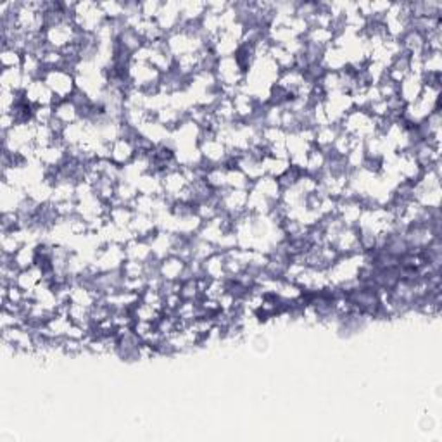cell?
<instances>
[{
	"mask_svg": "<svg viewBox=\"0 0 442 442\" xmlns=\"http://www.w3.org/2000/svg\"><path fill=\"white\" fill-rule=\"evenodd\" d=\"M41 79L50 88V92L54 93V106L57 102H61V100L71 99L73 93L76 92L75 73L66 68L45 69Z\"/></svg>",
	"mask_w": 442,
	"mask_h": 442,
	"instance_id": "1",
	"label": "cell"
},
{
	"mask_svg": "<svg viewBox=\"0 0 442 442\" xmlns=\"http://www.w3.org/2000/svg\"><path fill=\"white\" fill-rule=\"evenodd\" d=\"M106 21L99 2H76L73 10V23L81 33L93 35Z\"/></svg>",
	"mask_w": 442,
	"mask_h": 442,
	"instance_id": "2",
	"label": "cell"
},
{
	"mask_svg": "<svg viewBox=\"0 0 442 442\" xmlns=\"http://www.w3.org/2000/svg\"><path fill=\"white\" fill-rule=\"evenodd\" d=\"M185 269L186 261H183L182 258L175 254L161 259V262H159V276L166 282H182Z\"/></svg>",
	"mask_w": 442,
	"mask_h": 442,
	"instance_id": "3",
	"label": "cell"
},
{
	"mask_svg": "<svg viewBox=\"0 0 442 442\" xmlns=\"http://www.w3.org/2000/svg\"><path fill=\"white\" fill-rule=\"evenodd\" d=\"M157 24L166 35L178 30L182 24V16H180V2H162L161 12L157 16Z\"/></svg>",
	"mask_w": 442,
	"mask_h": 442,
	"instance_id": "4",
	"label": "cell"
},
{
	"mask_svg": "<svg viewBox=\"0 0 442 442\" xmlns=\"http://www.w3.org/2000/svg\"><path fill=\"white\" fill-rule=\"evenodd\" d=\"M206 14V2H180V16L182 23H200Z\"/></svg>",
	"mask_w": 442,
	"mask_h": 442,
	"instance_id": "5",
	"label": "cell"
},
{
	"mask_svg": "<svg viewBox=\"0 0 442 442\" xmlns=\"http://www.w3.org/2000/svg\"><path fill=\"white\" fill-rule=\"evenodd\" d=\"M23 52L16 50L12 47H2V55H0V62H2V69H17L23 64Z\"/></svg>",
	"mask_w": 442,
	"mask_h": 442,
	"instance_id": "6",
	"label": "cell"
},
{
	"mask_svg": "<svg viewBox=\"0 0 442 442\" xmlns=\"http://www.w3.org/2000/svg\"><path fill=\"white\" fill-rule=\"evenodd\" d=\"M162 2H155V0H148V2H140V10L144 19H157L159 12H161Z\"/></svg>",
	"mask_w": 442,
	"mask_h": 442,
	"instance_id": "7",
	"label": "cell"
}]
</instances>
